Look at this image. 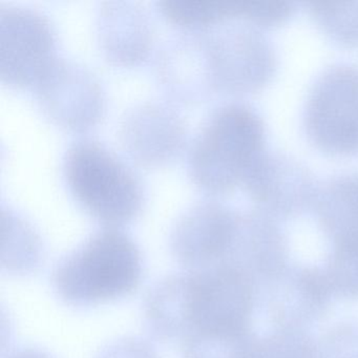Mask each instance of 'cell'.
Segmentation results:
<instances>
[{"instance_id": "8fae6325", "label": "cell", "mask_w": 358, "mask_h": 358, "mask_svg": "<svg viewBox=\"0 0 358 358\" xmlns=\"http://www.w3.org/2000/svg\"><path fill=\"white\" fill-rule=\"evenodd\" d=\"M119 138L129 156L145 166L165 164L179 156L187 138L185 121L164 102L148 101L125 112Z\"/></svg>"}, {"instance_id": "ba28073f", "label": "cell", "mask_w": 358, "mask_h": 358, "mask_svg": "<svg viewBox=\"0 0 358 358\" xmlns=\"http://www.w3.org/2000/svg\"><path fill=\"white\" fill-rule=\"evenodd\" d=\"M32 90L43 113L70 131H85L103 114L106 99L99 80L73 60L58 57Z\"/></svg>"}, {"instance_id": "e0dca14e", "label": "cell", "mask_w": 358, "mask_h": 358, "mask_svg": "<svg viewBox=\"0 0 358 358\" xmlns=\"http://www.w3.org/2000/svg\"><path fill=\"white\" fill-rule=\"evenodd\" d=\"M316 24L332 41L358 47V3H308Z\"/></svg>"}, {"instance_id": "9c48e42d", "label": "cell", "mask_w": 358, "mask_h": 358, "mask_svg": "<svg viewBox=\"0 0 358 358\" xmlns=\"http://www.w3.org/2000/svg\"><path fill=\"white\" fill-rule=\"evenodd\" d=\"M241 210L219 201H201L178 220L171 247L181 263L196 270L226 264L236 242Z\"/></svg>"}, {"instance_id": "44dd1931", "label": "cell", "mask_w": 358, "mask_h": 358, "mask_svg": "<svg viewBox=\"0 0 358 358\" xmlns=\"http://www.w3.org/2000/svg\"><path fill=\"white\" fill-rule=\"evenodd\" d=\"M104 358H155L150 350L139 343H127L108 352Z\"/></svg>"}, {"instance_id": "7c38bea8", "label": "cell", "mask_w": 358, "mask_h": 358, "mask_svg": "<svg viewBox=\"0 0 358 358\" xmlns=\"http://www.w3.org/2000/svg\"><path fill=\"white\" fill-rule=\"evenodd\" d=\"M268 313L275 329L305 331L328 310L333 293L324 270L287 267L269 284Z\"/></svg>"}, {"instance_id": "8992f818", "label": "cell", "mask_w": 358, "mask_h": 358, "mask_svg": "<svg viewBox=\"0 0 358 358\" xmlns=\"http://www.w3.org/2000/svg\"><path fill=\"white\" fill-rule=\"evenodd\" d=\"M303 127L322 152L357 154L358 66L337 64L318 76L308 95Z\"/></svg>"}, {"instance_id": "9a60e30c", "label": "cell", "mask_w": 358, "mask_h": 358, "mask_svg": "<svg viewBox=\"0 0 358 358\" xmlns=\"http://www.w3.org/2000/svg\"><path fill=\"white\" fill-rule=\"evenodd\" d=\"M316 215L334 244L358 241V173H341L320 185Z\"/></svg>"}, {"instance_id": "ffe728a7", "label": "cell", "mask_w": 358, "mask_h": 358, "mask_svg": "<svg viewBox=\"0 0 358 358\" xmlns=\"http://www.w3.org/2000/svg\"><path fill=\"white\" fill-rule=\"evenodd\" d=\"M318 358H358V322L331 327L317 343Z\"/></svg>"}, {"instance_id": "30bf717a", "label": "cell", "mask_w": 358, "mask_h": 358, "mask_svg": "<svg viewBox=\"0 0 358 358\" xmlns=\"http://www.w3.org/2000/svg\"><path fill=\"white\" fill-rule=\"evenodd\" d=\"M257 210L278 219L299 215L314 204L317 185L311 171L296 159L266 150L244 182Z\"/></svg>"}, {"instance_id": "5bb4252c", "label": "cell", "mask_w": 358, "mask_h": 358, "mask_svg": "<svg viewBox=\"0 0 358 358\" xmlns=\"http://www.w3.org/2000/svg\"><path fill=\"white\" fill-rule=\"evenodd\" d=\"M98 41L108 62L136 66L146 59L154 41L152 22L142 8L129 1H106L98 13Z\"/></svg>"}, {"instance_id": "6da1fadb", "label": "cell", "mask_w": 358, "mask_h": 358, "mask_svg": "<svg viewBox=\"0 0 358 358\" xmlns=\"http://www.w3.org/2000/svg\"><path fill=\"white\" fill-rule=\"evenodd\" d=\"M255 282L230 264L196 270L167 282L165 315L171 335L228 334L249 330Z\"/></svg>"}, {"instance_id": "52a82bcc", "label": "cell", "mask_w": 358, "mask_h": 358, "mask_svg": "<svg viewBox=\"0 0 358 358\" xmlns=\"http://www.w3.org/2000/svg\"><path fill=\"white\" fill-rule=\"evenodd\" d=\"M57 58L56 33L47 15L24 6H1L0 76L3 83L33 89Z\"/></svg>"}, {"instance_id": "7a4b0ae2", "label": "cell", "mask_w": 358, "mask_h": 358, "mask_svg": "<svg viewBox=\"0 0 358 358\" xmlns=\"http://www.w3.org/2000/svg\"><path fill=\"white\" fill-rule=\"evenodd\" d=\"M265 143V123L255 108L224 104L209 115L192 142L188 176L206 194H227L244 184L266 152Z\"/></svg>"}, {"instance_id": "ac0fdd59", "label": "cell", "mask_w": 358, "mask_h": 358, "mask_svg": "<svg viewBox=\"0 0 358 358\" xmlns=\"http://www.w3.org/2000/svg\"><path fill=\"white\" fill-rule=\"evenodd\" d=\"M324 272L333 295L358 299V241L335 244Z\"/></svg>"}, {"instance_id": "3957f363", "label": "cell", "mask_w": 358, "mask_h": 358, "mask_svg": "<svg viewBox=\"0 0 358 358\" xmlns=\"http://www.w3.org/2000/svg\"><path fill=\"white\" fill-rule=\"evenodd\" d=\"M62 176L75 201L106 225L127 223L143 207L145 190L139 176L99 140L72 142L62 159Z\"/></svg>"}, {"instance_id": "7402d4cb", "label": "cell", "mask_w": 358, "mask_h": 358, "mask_svg": "<svg viewBox=\"0 0 358 358\" xmlns=\"http://www.w3.org/2000/svg\"><path fill=\"white\" fill-rule=\"evenodd\" d=\"M11 358H49L48 356L43 355L36 351H22L12 356Z\"/></svg>"}, {"instance_id": "277c9868", "label": "cell", "mask_w": 358, "mask_h": 358, "mask_svg": "<svg viewBox=\"0 0 358 358\" xmlns=\"http://www.w3.org/2000/svg\"><path fill=\"white\" fill-rule=\"evenodd\" d=\"M141 276L137 245L125 232L110 227L93 234L58 266L54 285L64 301L87 306L127 296Z\"/></svg>"}, {"instance_id": "d6986e66", "label": "cell", "mask_w": 358, "mask_h": 358, "mask_svg": "<svg viewBox=\"0 0 358 358\" xmlns=\"http://www.w3.org/2000/svg\"><path fill=\"white\" fill-rule=\"evenodd\" d=\"M255 358H318L317 343L306 331L275 329L259 339Z\"/></svg>"}, {"instance_id": "5b68a950", "label": "cell", "mask_w": 358, "mask_h": 358, "mask_svg": "<svg viewBox=\"0 0 358 358\" xmlns=\"http://www.w3.org/2000/svg\"><path fill=\"white\" fill-rule=\"evenodd\" d=\"M200 31L213 94L253 93L278 68L273 45L262 28L244 18H228Z\"/></svg>"}, {"instance_id": "4fadbf2b", "label": "cell", "mask_w": 358, "mask_h": 358, "mask_svg": "<svg viewBox=\"0 0 358 358\" xmlns=\"http://www.w3.org/2000/svg\"><path fill=\"white\" fill-rule=\"evenodd\" d=\"M287 241L272 217L261 211H241L234 249L227 263L253 282L270 284L288 267Z\"/></svg>"}, {"instance_id": "2e32d148", "label": "cell", "mask_w": 358, "mask_h": 358, "mask_svg": "<svg viewBox=\"0 0 358 358\" xmlns=\"http://www.w3.org/2000/svg\"><path fill=\"white\" fill-rule=\"evenodd\" d=\"M259 341L250 329L228 334L192 335L184 339V357L255 358Z\"/></svg>"}]
</instances>
